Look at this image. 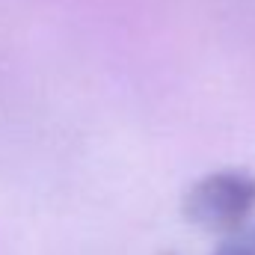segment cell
<instances>
[{"mask_svg": "<svg viewBox=\"0 0 255 255\" xmlns=\"http://www.w3.org/2000/svg\"><path fill=\"white\" fill-rule=\"evenodd\" d=\"M255 214V175L247 169H217L199 178L184 196V217L208 232L232 235Z\"/></svg>", "mask_w": 255, "mask_h": 255, "instance_id": "cell-1", "label": "cell"}, {"mask_svg": "<svg viewBox=\"0 0 255 255\" xmlns=\"http://www.w3.org/2000/svg\"><path fill=\"white\" fill-rule=\"evenodd\" d=\"M214 255H255V223L253 220L247 226H241L238 232L226 235L223 247Z\"/></svg>", "mask_w": 255, "mask_h": 255, "instance_id": "cell-2", "label": "cell"}]
</instances>
